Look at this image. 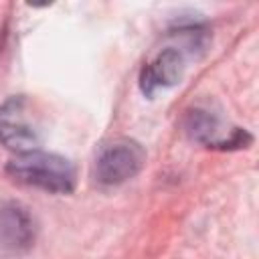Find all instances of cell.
I'll list each match as a JSON object with an SVG mask.
<instances>
[{
  "label": "cell",
  "mask_w": 259,
  "mask_h": 259,
  "mask_svg": "<svg viewBox=\"0 0 259 259\" xmlns=\"http://www.w3.org/2000/svg\"><path fill=\"white\" fill-rule=\"evenodd\" d=\"M6 174L20 184L55 194H69L77 184V170L73 162L61 154L45 150L16 154L8 160Z\"/></svg>",
  "instance_id": "obj_1"
},
{
  "label": "cell",
  "mask_w": 259,
  "mask_h": 259,
  "mask_svg": "<svg viewBox=\"0 0 259 259\" xmlns=\"http://www.w3.org/2000/svg\"><path fill=\"white\" fill-rule=\"evenodd\" d=\"M45 138L42 117L28 95H12L0 105V142L16 154L38 150Z\"/></svg>",
  "instance_id": "obj_2"
},
{
  "label": "cell",
  "mask_w": 259,
  "mask_h": 259,
  "mask_svg": "<svg viewBox=\"0 0 259 259\" xmlns=\"http://www.w3.org/2000/svg\"><path fill=\"white\" fill-rule=\"evenodd\" d=\"M146 150L132 138H113L103 142L93 160V178L101 186H117L142 172Z\"/></svg>",
  "instance_id": "obj_3"
},
{
  "label": "cell",
  "mask_w": 259,
  "mask_h": 259,
  "mask_svg": "<svg viewBox=\"0 0 259 259\" xmlns=\"http://www.w3.org/2000/svg\"><path fill=\"white\" fill-rule=\"evenodd\" d=\"M184 130L194 142L214 150H241L253 142V136L241 127H233L225 134L221 115L206 105H194L186 111Z\"/></svg>",
  "instance_id": "obj_4"
},
{
  "label": "cell",
  "mask_w": 259,
  "mask_h": 259,
  "mask_svg": "<svg viewBox=\"0 0 259 259\" xmlns=\"http://www.w3.org/2000/svg\"><path fill=\"white\" fill-rule=\"evenodd\" d=\"M36 239V223L28 206L18 200H0V251L18 255Z\"/></svg>",
  "instance_id": "obj_5"
},
{
  "label": "cell",
  "mask_w": 259,
  "mask_h": 259,
  "mask_svg": "<svg viewBox=\"0 0 259 259\" xmlns=\"http://www.w3.org/2000/svg\"><path fill=\"white\" fill-rule=\"evenodd\" d=\"M184 51L178 47L162 49L150 63H146L140 71V89L146 97H152L158 89L172 87L180 83L184 75Z\"/></svg>",
  "instance_id": "obj_6"
}]
</instances>
